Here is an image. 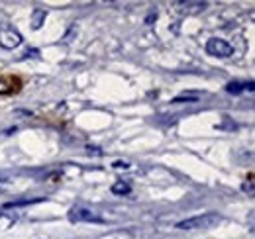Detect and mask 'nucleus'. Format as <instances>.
<instances>
[{
	"mask_svg": "<svg viewBox=\"0 0 255 239\" xmlns=\"http://www.w3.org/2000/svg\"><path fill=\"white\" fill-rule=\"evenodd\" d=\"M222 222V218L218 214H202L196 218H188L177 223V229H206V227H214Z\"/></svg>",
	"mask_w": 255,
	"mask_h": 239,
	"instance_id": "1",
	"label": "nucleus"
},
{
	"mask_svg": "<svg viewBox=\"0 0 255 239\" xmlns=\"http://www.w3.org/2000/svg\"><path fill=\"white\" fill-rule=\"evenodd\" d=\"M206 53L208 55H214V57H220V59H226V57H232L234 55V47L220 39V37H212L206 41Z\"/></svg>",
	"mask_w": 255,
	"mask_h": 239,
	"instance_id": "2",
	"label": "nucleus"
},
{
	"mask_svg": "<svg viewBox=\"0 0 255 239\" xmlns=\"http://www.w3.org/2000/svg\"><path fill=\"white\" fill-rule=\"evenodd\" d=\"M69 220H71V222H96V223L102 222V218L96 216L92 210L81 208V206H77V208H73V210L69 212Z\"/></svg>",
	"mask_w": 255,
	"mask_h": 239,
	"instance_id": "3",
	"label": "nucleus"
},
{
	"mask_svg": "<svg viewBox=\"0 0 255 239\" xmlns=\"http://www.w3.org/2000/svg\"><path fill=\"white\" fill-rule=\"evenodd\" d=\"M22 43V37L18 32L14 30H0V45L4 47V49H14Z\"/></svg>",
	"mask_w": 255,
	"mask_h": 239,
	"instance_id": "4",
	"label": "nucleus"
},
{
	"mask_svg": "<svg viewBox=\"0 0 255 239\" xmlns=\"http://www.w3.org/2000/svg\"><path fill=\"white\" fill-rule=\"evenodd\" d=\"M20 86V80L14 77H0V94H12Z\"/></svg>",
	"mask_w": 255,
	"mask_h": 239,
	"instance_id": "5",
	"label": "nucleus"
},
{
	"mask_svg": "<svg viewBox=\"0 0 255 239\" xmlns=\"http://www.w3.org/2000/svg\"><path fill=\"white\" fill-rule=\"evenodd\" d=\"M241 190L245 194H249V196H255V175H249L245 178V182L241 184Z\"/></svg>",
	"mask_w": 255,
	"mask_h": 239,
	"instance_id": "6",
	"label": "nucleus"
},
{
	"mask_svg": "<svg viewBox=\"0 0 255 239\" xmlns=\"http://www.w3.org/2000/svg\"><path fill=\"white\" fill-rule=\"evenodd\" d=\"M130 184L128 182H124V180H120V182H116L114 186H112V192L114 194H120V196H124V194H130Z\"/></svg>",
	"mask_w": 255,
	"mask_h": 239,
	"instance_id": "7",
	"label": "nucleus"
},
{
	"mask_svg": "<svg viewBox=\"0 0 255 239\" xmlns=\"http://www.w3.org/2000/svg\"><path fill=\"white\" fill-rule=\"evenodd\" d=\"M43 20H45V12H43V10H35L34 16H32V28L37 30V28L43 24Z\"/></svg>",
	"mask_w": 255,
	"mask_h": 239,
	"instance_id": "8",
	"label": "nucleus"
},
{
	"mask_svg": "<svg viewBox=\"0 0 255 239\" xmlns=\"http://www.w3.org/2000/svg\"><path fill=\"white\" fill-rule=\"evenodd\" d=\"M226 90H228L230 94H241V92H243V82H239V80H232V82L226 84Z\"/></svg>",
	"mask_w": 255,
	"mask_h": 239,
	"instance_id": "9",
	"label": "nucleus"
},
{
	"mask_svg": "<svg viewBox=\"0 0 255 239\" xmlns=\"http://www.w3.org/2000/svg\"><path fill=\"white\" fill-rule=\"evenodd\" d=\"M12 223H14V218H10V216H0V231L6 229V227H10Z\"/></svg>",
	"mask_w": 255,
	"mask_h": 239,
	"instance_id": "10",
	"label": "nucleus"
},
{
	"mask_svg": "<svg viewBox=\"0 0 255 239\" xmlns=\"http://www.w3.org/2000/svg\"><path fill=\"white\" fill-rule=\"evenodd\" d=\"M196 100H198L196 96H177L173 102H175V104H181V102H196Z\"/></svg>",
	"mask_w": 255,
	"mask_h": 239,
	"instance_id": "11",
	"label": "nucleus"
},
{
	"mask_svg": "<svg viewBox=\"0 0 255 239\" xmlns=\"http://www.w3.org/2000/svg\"><path fill=\"white\" fill-rule=\"evenodd\" d=\"M112 167L114 169H130V163H126V161H114Z\"/></svg>",
	"mask_w": 255,
	"mask_h": 239,
	"instance_id": "12",
	"label": "nucleus"
},
{
	"mask_svg": "<svg viewBox=\"0 0 255 239\" xmlns=\"http://www.w3.org/2000/svg\"><path fill=\"white\" fill-rule=\"evenodd\" d=\"M243 90L255 92V80H247V82H243Z\"/></svg>",
	"mask_w": 255,
	"mask_h": 239,
	"instance_id": "13",
	"label": "nucleus"
},
{
	"mask_svg": "<svg viewBox=\"0 0 255 239\" xmlns=\"http://www.w3.org/2000/svg\"><path fill=\"white\" fill-rule=\"evenodd\" d=\"M10 186V182L8 180H4V178H0V190H6Z\"/></svg>",
	"mask_w": 255,
	"mask_h": 239,
	"instance_id": "14",
	"label": "nucleus"
},
{
	"mask_svg": "<svg viewBox=\"0 0 255 239\" xmlns=\"http://www.w3.org/2000/svg\"><path fill=\"white\" fill-rule=\"evenodd\" d=\"M249 18H251V20H253V22H255V12H253V14H251V16H249Z\"/></svg>",
	"mask_w": 255,
	"mask_h": 239,
	"instance_id": "15",
	"label": "nucleus"
}]
</instances>
